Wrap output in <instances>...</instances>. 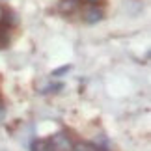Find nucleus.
<instances>
[{"mask_svg": "<svg viewBox=\"0 0 151 151\" xmlns=\"http://www.w3.org/2000/svg\"><path fill=\"white\" fill-rule=\"evenodd\" d=\"M62 88H63L62 84H52V86H49V88H47V91H56V90H62ZM47 91H45V93H47Z\"/></svg>", "mask_w": 151, "mask_h": 151, "instance_id": "7", "label": "nucleus"}, {"mask_svg": "<svg viewBox=\"0 0 151 151\" xmlns=\"http://www.w3.org/2000/svg\"><path fill=\"white\" fill-rule=\"evenodd\" d=\"M69 69H71V65H63L60 69H56V71H52V77H60V75H65Z\"/></svg>", "mask_w": 151, "mask_h": 151, "instance_id": "6", "label": "nucleus"}, {"mask_svg": "<svg viewBox=\"0 0 151 151\" xmlns=\"http://www.w3.org/2000/svg\"><path fill=\"white\" fill-rule=\"evenodd\" d=\"M30 151H49L47 149V140H34L32 146H30Z\"/></svg>", "mask_w": 151, "mask_h": 151, "instance_id": "5", "label": "nucleus"}, {"mask_svg": "<svg viewBox=\"0 0 151 151\" xmlns=\"http://www.w3.org/2000/svg\"><path fill=\"white\" fill-rule=\"evenodd\" d=\"M73 151H104V149L91 142H78L77 146H73Z\"/></svg>", "mask_w": 151, "mask_h": 151, "instance_id": "4", "label": "nucleus"}, {"mask_svg": "<svg viewBox=\"0 0 151 151\" xmlns=\"http://www.w3.org/2000/svg\"><path fill=\"white\" fill-rule=\"evenodd\" d=\"M49 151H73V142L67 132H56L54 136L47 140Z\"/></svg>", "mask_w": 151, "mask_h": 151, "instance_id": "1", "label": "nucleus"}, {"mask_svg": "<svg viewBox=\"0 0 151 151\" xmlns=\"http://www.w3.org/2000/svg\"><path fill=\"white\" fill-rule=\"evenodd\" d=\"M97 2H99V0H88V4H90V6H97Z\"/></svg>", "mask_w": 151, "mask_h": 151, "instance_id": "10", "label": "nucleus"}, {"mask_svg": "<svg viewBox=\"0 0 151 151\" xmlns=\"http://www.w3.org/2000/svg\"><path fill=\"white\" fill-rule=\"evenodd\" d=\"M4 13H6V9L2 8V6H0V26L4 24Z\"/></svg>", "mask_w": 151, "mask_h": 151, "instance_id": "9", "label": "nucleus"}, {"mask_svg": "<svg viewBox=\"0 0 151 151\" xmlns=\"http://www.w3.org/2000/svg\"><path fill=\"white\" fill-rule=\"evenodd\" d=\"M78 2L80 0H60L58 9H60L62 13H73V11L78 8Z\"/></svg>", "mask_w": 151, "mask_h": 151, "instance_id": "3", "label": "nucleus"}, {"mask_svg": "<svg viewBox=\"0 0 151 151\" xmlns=\"http://www.w3.org/2000/svg\"><path fill=\"white\" fill-rule=\"evenodd\" d=\"M103 17H104L103 9L97 8V6H88V8L82 11V19H84V22H88V24H95V22H99Z\"/></svg>", "mask_w": 151, "mask_h": 151, "instance_id": "2", "label": "nucleus"}, {"mask_svg": "<svg viewBox=\"0 0 151 151\" xmlns=\"http://www.w3.org/2000/svg\"><path fill=\"white\" fill-rule=\"evenodd\" d=\"M4 114H6V106H4V101L0 99V119L4 118Z\"/></svg>", "mask_w": 151, "mask_h": 151, "instance_id": "8", "label": "nucleus"}]
</instances>
